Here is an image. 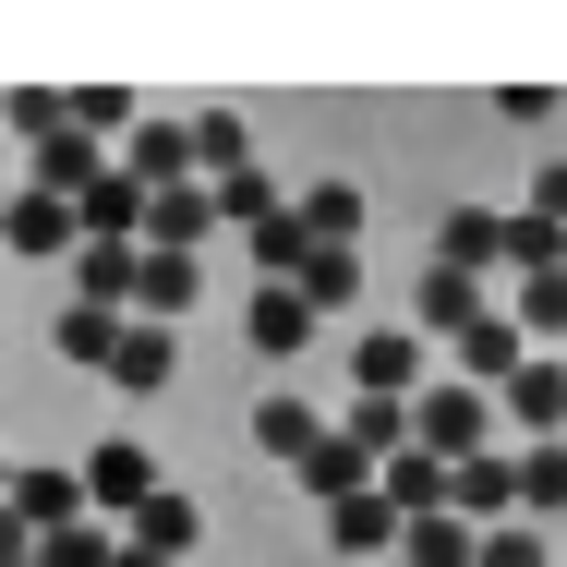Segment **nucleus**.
<instances>
[{"label": "nucleus", "mask_w": 567, "mask_h": 567, "mask_svg": "<svg viewBox=\"0 0 567 567\" xmlns=\"http://www.w3.org/2000/svg\"><path fill=\"white\" fill-rule=\"evenodd\" d=\"M182 544H194V495H169V483H157V495H145V507H133V556H157V567H182Z\"/></svg>", "instance_id": "7"}, {"label": "nucleus", "mask_w": 567, "mask_h": 567, "mask_svg": "<svg viewBox=\"0 0 567 567\" xmlns=\"http://www.w3.org/2000/svg\"><path fill=\"white\" fill-rule=\"evenodd\" d=\"M302 229H315V241H327V254H339L350 229H362V194H339V182H327V194H315V206H302Z\"/></svg>", "instance_id": "19"}, {"label": "nucleus", "mask_w": 567, "mask_h": 567, "mask_svg": "<svg viewBox=\"0 0 567 567\" xmlns=\"http://www.w3.org/2000/svg\"><path fill=\"white\" fill-rule=\"evenodd\" d=\"M435 483H447L435 458H399V471H386V495H399V507H435Z\"/></svg>", "instance_id": "21"}, {"label": "nucleus", "mask_w": 567, "mask_h": 567, "mask_svg": "<svg viewBox=\"0 0 567 567\" xmlns=\"http://www.w3.org/2000/svg\"><path fill=\"white\" fill-rule=\"evenodd\" d=\"M206 229H218V194H194V182H182V194H157V206H145V254H194Z\"/></svg>", "instance_id": "5"}, {"label": "nucleus", "mask_w": 567, "mask_h": 567, "mask_svg": "<svg viewBox=\"0 0 567 567\" xmlns=\"http://www.w3.org/2000/svg\"><path fill=\"white\" fill-rule=\"evenodd\" d=\"M411 556H423V567H471V544H458L447 519H423V532H411Z\"/></svg>", "instance_id": "22"}, {"label": "nucleus", "mask_w": 567, "mask_h": 567, "mask_svg": "<svg viewBox=\"0 0 567 567\" xmlns=\"http://www.w3.org/2000/svg\"><path fill=\"white\" fill-rule=\"evenodd\" d=\"M423 435H435V447H471V435H483V399H423Z\"/></svg>", "instance_id": "18"}, {"label": "nucleus", "mask_w": 567, "mask_h": 567, "mask_svg": "<svg viewBox=\"0 0 567 567\" xmlns=\"http://www.w3.org/2000/svg\"><path fill=\"white\" fill-rule=\"evenodd\" d=\"M37 567H121V544H110V532H85V519H73V532H49V544H37Z\"/></svg>", "instance_id": "17"}, {"label": "nucleus", "mask_w": 567, "mask_h": 567, "mask_svg": "<svg viewBox=\"0 0 567 567\" xmlns=\"http://www.w3.org/2000/svg\"><path fill=\"white\" fill-rule=\"evenodd\" d=\"M350 362H362V386H399V374H411V339H362Z\"/></svg>", "instance_id": "20"}, {"label": "nucleus", "mask_w": 567, "mask_h": 567, "mask_svg": "<svg viewBox=\"0 0 567 567\" xmlns=\"http://www.w3.org/2000/svg\"><path fill=\"white\" fill-rule=\"evenodd\" d=\"M133 302H145L157 327H182V302H194V254H145V266H133Z\"/></svg>", "instance_id": "9"}, {"label": "nucleus", "mask_w": 567, "mask_h": 567, "mask_svg": "<svg viewBox=\"0 0 567 567\" xmlns=\"http://www.w3.org/2000/svg\"><path fill=\"white\" fill-rule=\"evenodd\" d=\"M0 121H12V133H24V145L49 157V145L73 133V97H49V85H24V97H0Z\"/></svg>", "instance_id": "13"}, {"label": "nucleus", "mask_w": 567, "mask_h": 567, "mask_svg": "<svg viewBox=\"0 0 567 567\" xmlns=\"http://www.w3.org/2000/svg\"><path fill=\"white\" fill-rule=\"evenodd\" d=\"M133 266H145V241H85V254H73V302L121 315V302H133Z\"/></svg>", "instance_id": "3"}, {"label": "nucleus", "mask_w": 567, "mask_h": 567, "mask_svg": "<svg viewBox=\"0 0 567 567\" xmlns=\"http://www.w3.org/2000/svg\"><path fill=\"white\" fill-rule=\"evenodd\" d=\"M0 241H12V254H85V218H73L61 194H12Z\"/></svg>", "instance_id": "2"}, {"label": "nucleus", "mask_w": 567, "mask_h": 567, "mask_svg": "<svg viewBox=\"0 0 567 567\" xmlns=\"http://www.w3.org/2000/svg\"><path fill=\"white\" fill-rule=\"evenodd\" d=\"M362 458H374V447H362V435H327V447L302 458V483H315V495H327V507H339L350 483H362Z\"/></svg>", "instance_id": "15"}, {"label": "nucleus", "mask_w": 567, "mask_h": 567, "mask_svg": "<svg viewBox=\"0 0 567 567\" xmlns=\"http://www.w3.org/2000/svg\"><path fill=\"white\" fill-rule=\"evenodd\" d=\"M302 327H315V302H302L290 278H266V290H254V350L278 362V350H302Z\"/></svg>", "instance_id": "8"}, {"label": "nucleus", "mask_w": 567, "mask_h": 567, "mask_svg": "<svg viewBox=\"0 0 567 567\" xmlns=\"http://www.w3.org/2000/svg\"><path fill=\"white\" fill-rule=\"evenodd\" d=\"M327 532H339V556H386V544H399L374 495H339V507H327Z\"/></svg>", "instance_id": "14"}, {"label": "nucleus", "mask_w": 567, "mask_h": 567, "mask_svg": "<svg viewBox=\"0 0 567 567\" xmlns=\"http://www.w3.org/2000/svg\"><path fill=\"white\" fill-rule=\"evenodd\" d=\"M0 507H12V458H0Z\"/></svg>", "instance_id": "23"}, {"label": "nucleus", "mask_w": 567, "mask_h": 567, "mask_svg": "<svg viewBox=\"0 0 567 567\" xmlns=\"http://www.w3.org/2000/svg\"><path fill=\"white\" fill-rule=\"evenodd\" d=\"M12 519L49 544V532H73L85 519V471H61V458H37V471H12Z\"/></svg>", "instance_id": "1"}, {"label": "nucleus", "mask_w": 567, "mask_h": 567, "mask_svg": "<svg viewBox=\"0 0 567 567\" xmlns=\"http://www.w3.org/2000/svg\"><path fill=\"white\" fill-rule=\"evenodd\" d=\"M49 350H61V362H97V374H110V350H121V315H97V302H73V315L49 327Z\"/></svg>", "instance_id": "10"}, {"label": "nucleus", "mask_w": 567, "mask_h": 567, "mask_svg": "<svg viewBox=\"0 0 567 567\" xmlns=\"http://www.w3.org/2000/svg\"><path fill=\"white\" fill-rule=\"evenodd\" d=\"M169 362H182V350H169V327H157V315H133V327H121V350H110V386H133V399H145V386H169Z\"/></svg>", "instance_id": "6"}, {"label": "nucleus", "mask_w": 567, "mask_h": 567, "mask_svg": "<svg viewBox=\"0 0 567 567\" xmlns=\"http://www.w3.org/2000/svg\"><path fill=\"white\" fill-rule=\"evenodd\" d=\"M121 567H157V556H133V544H121Z\"/></svg>", "instance_id": "24"}, {"label": "nucleus", "mask_w": 567, "mask_h": 567, "mask_svg": "<svg viewBox=\"0 0 567 567\" xmlns=\"http://www.w3.org/2000/svg\"><path fill=\"white\" fill-rule=\"evenodd\" d=\"M254 447H278V458H315V447H327V423H315L302 399H266V411H254Z\"/></svg>", "instance_id": "12"}, {"label": "nucleus", "mask_w": 567, "mask_h": 567, "mask_svg": "<svg viewBox=\"0 0 567 567\" xmlns=\"http://www.w3.org/2000/svg\"><path fill=\"white\" fill-rule=\"evenodd\" d=\"M182 133H194V169H218V182H229V169H241V121H229V110L182 121Z\"/></svg>", "instance_id": "16"}, {"label": "nucleus", "mask_w": 567, "mask_h": 567, "mask_svg": "<svg viewBox=\"0 0 567 567\" xmlns=\"http://www.w3.org/2000/svg\"><path fill=\"white\" fill-rule=\"evenodd\" d=\"M0 218H12V182H0Z\"/></svg>", "instance_id": "25"}, {"label": "nucleus", "mask_w": 567, "mask_h": 567, "mask_svg": "<svg viewBox=\"0 0 567 567\" xmlns=\"http://www.w3.org/2000/svg\"><path fill=\"white\" fill-rule=\"evenodd\" d=\"M145 495H157V471H145L133 435H110V447L85 458V507H145Z\"/></svg>", "instance_id": "4"}, {"label": "nucleus", "mask_w": 567, "mask_h": 567, "mask_svg": "<svg viewBox=\"0 0 567 567\" xmlns=\"http://www.w3.org/2000/svg\"><path fill=\"white\" fill-rule=\"evenodd\" d=\"M97 169H110V157H97L85 133H61V145L37 157V194H61V206H85V182H97Z\"/></svg>", "instance_id": "11"}]
</instances>
